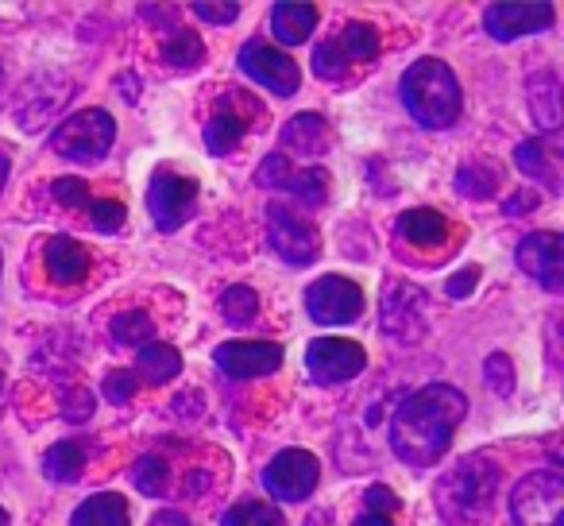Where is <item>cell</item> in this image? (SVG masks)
<instances>
[{"mask_svg":"<svg viewBox=\"0 0 564 526\" xmlns=\"http://www.w3.org/2000/svg\"><path fill=\"white\" fill-rule=\"evenodd\" d=\"M240 71L248 74L256 86L271 89L279 97H294L299 94V82H302V71L286 51H274L259 40H248L240 47Z\"/></svg>","mask_w":564,"mask_h":526,"instance_id":"8fae6325","label":"cell"},{"mask_svg":"<svg viewBox=\"0 0 564 526\" xmlns=\"http://www.w3.org/2000/svg\"><path fill=\"white\" fill-rule=\"evenodd\" d=\"M135 372H140L148 384H166L182 372V353L166 341H148L140 345V356H135Z\"/></svg>","mask_w":564,"mask_h":526,"instance_id":"cb8c5ba5","label":"cell"},{"mask_svg":"<svg viewBox=\"0 0 564 526\" xmlns=\"http://www.w3.org/2000/svg\"><path fill=\"white\" fill-rule=\"evenodd\" d=\"M0 526H9V511L0 507Z\"/></svg>","mask_w":564,"mask_h":526,"instance_id":"f907efd6","label":"cell"},{"mask_svg":"<svg viewBox=\"0 0 564 526\" xmlns=\"http://www.w3.org/2000/svg\"><path fill=\"white\" fill-rule=\"evenodd\" d=\"M151 526H189V518L182 515V511H159V515L151 518Z\"/></svg>","mask_w":564,"mask_h":526,"instance_id":"f6af8a7d","label":"cell"},{"mask_svg":"<svg viewBox=\"0 0 564 526\" xmlns=\"http://www.w3.org/2000/svg\"><path fill=\"white\" fill-rule=\"evenodd\" d=\"M220 314H225L228 325H248V322H256V314H259V294L251 291V287H243V283L228 287V291L220 294Z\"/></svg>","mask_w":564,"mask_h":526,"instance_id":"d6a6232c","label":"cell"},{"mask_svg":"<svg viewBox=\"0 0 564 526\" xmlns=\"http://www.w3.org/2000/svg\"><path fill=\"white\" fill-rule=\"evenodd\" d=\"M163 63L166 66H178V71H194V66L205 63V47L189 28H171L163 40Z\"/></svg>","mask_w":564,"mask_h":526,"instance_id":"83f0119b","label":"cell"},{"mask_svg":"<svg viewBox=\"0 0 564 526\" xmlns=\"http://www.w3.org/2000/svg\"><path fill=\"white\" fill-rule=\"evenodd\" d=\"M317 28L314 4H294V0H279L271 9V35L282 47H302Z\"/></svg>","mask_w":564,"mask_h":526,"instance_id":"ac0fdd59","label":"cell"},{"mask_svg":"<svg viewBox=\"0 0 564 526\" xmlns=\"http://www.w3.org/2000/svg\"><path fill=\"white\" fill-rule=\"evenodd\" d=\"M399 94L410 117L422 128H430V132L456 125V117L464 109L460 82H456L453 66L441 63V58H417V63H410V71L402 74Z\"/></svg>","mask_w":564,"mask_h":526,"instance_id":"3957f363","label":"cell"},{"mask_svg":"<svg viewBox=\"0 0 564 526\" xmlns=\"http://www.w3.org/2000/svg\"><path fill=\"white\" fill-rule=\"evenodd\" d=\"M525 210H530V194H514V197H510L507 213H525Z\"/></svg>","mask_w":564,"mask_h":526,"instance_id":"c3c4849f","label":"cell"},{"mask_svg":"<svg viewBox=\"0 0 564 526\" xmlns=\"http://www.w3.org/2000/svg\"><path fill=\"white\" fill-rule=\"evenodd\" d=\"M556 20L553 4H487L484 9V32L499 43L522 40L533 32H549Z\"/></svg>","mask_w":564,"mask_h":526,"instance_id":"4fadbf2b","label":"cell"},{"mask_svg":"<svg viewBox=\"0 0 564 526\" xmlns=\"http://www.w3.org/2000/svg\"><path fill=\"white\" fill-rule=\"evenodd\" d=\"M256 120L259 117H243V112H232L228 105H220L209 117V125H205V148H209L213 155H225V151H232L236 143L248 136V128L256 125Z\"/></svg>","mask_w":564,"mask_h":526,"instance_id":"7402d4cb","label":"cell"},{"mask_svg":"<svg viewBox=\"0 0 564 526\" xmlns=\"http://www.w3.org/2000/svg\"><path fill=\"white\" fill-rule=\"evenodd\" d=\"M456 190H460L464 197L484 202V197H491L495 190H499V174L487 163H464L460 171H456Z\"/></svg>","mask_w":564,"mask_h":526,"instance_id":"836d02e7","label":"cell"},{"mask_svg":"<svg viewBox=\"0 0 564 526\" xmlns=\"http://www.w3.org/2000/svg\"><path fill=\"white\" fill-rule=\"evenodd\" d=\"M70 526H132L128 500L120 492H97L86 503H78Z\"/></svg>","mask_w":564,"mask_h":526,"instance_id":"44dd1931","label":"cell"},{"mask_svg":"<svg viewBox=\"0 0 564 526\" xmlns=\"http://www.w3.org/2000/svg\"><path fill=\"white\" fill-rule=\"evenodd\" d=\"M514 259H518V268H522L525 276L538 279L545 291H553V294L564 291V248H561V236L556 233L522 236Z\"/></svg>","mask_w":564,"mask_h":526,"instance_id":"9a60e30c","label":"cell"},{"mask_svg":"<svg viewBox=\"0 0 564 526\" xmlns=\"http://www.w3.org/2000/svg\"><path fill=\"white\" fill-rule=\"evenodd\" d=\"M314 71H317V78H325V82H340L348 74V63L337 55L333 40L329 43H317V47H314Z\"/></svg>","mask_w":564,"mask_h":526,"instance_id":"8d00e7d4","label":"cell"},{"mask_svg":"<svg viewBox=\"0 0 564 526\" xmlns=\"http://www.w3.org/2000/svg\"><path fill=\"white\" fill-rule=\"evenodd\" d=\"M484 376H487V384H491L495 395H514V364H510V356L491 353L487 356Z\"/></svg>","mask_w":564,"mask_h":526,"instance_id":"d590c367","label":"cell"},{"mask_svg":"<svg viewBox=\"0 0 564 526\" xmlns=\"http://www.w3.org/2000/svg\"><path fill=\"white\" fill-rule=\"evenodd\" d=\"M352 526H394V523H391V518H387V515H371V511H364V515L356 518Z\"/></svg>","mask_w":564,"mask_h":526,"instance_id":"bcb514c9","label":"cell"},{"mask_svg":"<svg viewBox=\"0 0 564 526\" xmlns=\"http://www.w3.org/2000/svg\"><path fill=\"white\" fill-rule=\"evenodd\" d=\"M43 264L58 287H78L89 276V251L74 236H51L43 248Z\"/></svg>","mask_w":564,"mask_h":526,"instance_id":"e0dca14e","label":"cell"},{"mask_svg":"<svg viewBox=\"0 0 564 526\" xmlns=\"http://www.w3.org/2000/svg\"><path fill=\"white\" fill-rule=\"evenodd\" d=\"M0 395H4V376H0Z\"/></svg>","mask_w":564,"mask_h":526,"instance_id":"f5cc1de1","label":"cell"},{"mask_svg":"<svg viewBox=\"0 0 564 526\" xmlns=\"http://www.w3.org/2000/svg\"><path fill=\"white\" fill-rule=\"evenodd\" d=\"M101 391H105V399H109V402H128L135 395V376L128 368L109 372V376H105V384H101Z\"/></svg>","mask_w":564,"mask_h":526,"instance_id":"ab89813d","label":"cell"},{"mask_svg":"<svg viewBox=\"0 0 564 526\" xmlns=\"http://www.w3.org/2000/svg\"><path fill=\"white\" fill-rule=\"evenodd\" d=\"M499 480L502 469L487 453H471L460 464H453L437 484V507L445 523L484 526L495 507V495H499Z\"/></svg>","mask_w":564,"mask_h":526,"instance_id":"7a4b0ae2","label":"cell"},{"mask_svg":"<svg viewBox=\"0 0 564 526\" xmlns=\"http://www.w3.org/2000/svg\"><path fill=\"white\" fill-rule=\"evenodd\" d=\"M109 333L117 345H148L151 337H155V322H151L143 310H124V314H117L109 322Z\"/></svg>","mask_w":564,"mask_h":526,"instance_id":"4dcf8cb0","label":"cell"},{"mask_svg":"<svg viewBox=\"0 0 564 526\" xmlns=\"http://www.w3.org/2000/svg\"><path fill=\"white\" fill-rule=\"evenodd\" d=\"M394 228H399V236L402 240H410V244H441L445 240V233H448V221L441 217L437 210H406V213H399V221H394Z\"/></svg>","mask_w":564,"mask_h":526,"instance_id":"d4e9b609","label":"cell"},{"mask_svg":"<svg viewBox=\"0 0 564 526\" xmlns=\"http://www.w3.org/2000/svg\"><path fill=\"white\" fill-rule=\"evenodd\" d=\"M51 194H55L63 205H89V190L82 179H58L55 186H51Z\"/></svg>","mask_w":564,"mask_h":526,"instance_id":"7bdbcfd3","label":"cell"},{"mask_svg":"<svg viewBox=\"0 0 564 526\" xmlns=\"http://www.w3.org/2000/svg\"><path fill=\"white\" fill-rule=\"evenodd\" d=\"M282 143H286L291 155L317 159L329 151V125L317 112H299V117L286 120V128H282Z\"/></svg>","mask_w":564,"mask_h":526,"instance_id":"ffe728a7","label":"cell"},{"mask_svg":"<svg viewBox=\"0 0 564 526\" xmlns=\"http://www.w3.org/2000/svg\"><path fill=\"white\" fill-rule=\"evenodd\" d=\"M291 171H294L291 159H286V155L279 151V155H267L263 163H259L256 182H259V186H267V190H279L282 182H286V174H291Z\"/></svg>","mask_w":564,"mask_h":526,"instance_id":"74e56055","label":"cell"},{"mask_svg":"<svg viewBox=\"0 0 564 526\" xmlns=\"http://www.w3.org/2000/svg\"><path fill=\"white\" fill-rule=\"evenodd\" d=\"M333 47H337V55L345 58L348 66L371 63V58L379 55V32L371 24H364V20H348V28L333 40Z\"/></svg>","mask_w":564,"mask_h":526,"instance_id":"484cf974","label":"cell"},{"mask_svg":"<svg viewBox=\"0 0 564 526\" xmlns=\"http://www.w3.org/2000/svg\"><path fill=\"white\" fill-rule=\"evenodd\" d=\"M0 94H4V71H0Z\"/></svg>","mask_w":564,"mask_h":526,"instance_id":"816d5d0a","label":"cell"},{"mask_svg":"<svg viewBox=\"0 0 564 526\" xmlns=\"http://www.w3.org/2000/svg\"><path fill=\"white\" fill-rule=\"evenodd\" d=\"M51 78H55V74L32 78L24 94H20V128H28V132H40V128L47 125V120L74 97V82H66V78L55 86V94H47Z\"/></svg>","mask_w":564,"mask_h":526,"instance_id":"2e32d148","label":"cell"},{"mask_svg":"<svg viewBox=\"0 0 564 526\" xmlns=\"http://www.w3.org/2000/svg\"><path fill=\"white\" fill-rule=\"evenodd\" d=\"M379 318H383V333L402 345L425 337V291L410 283H387L383 307H379Z\"/></svg>","mask_w":564,"mask_h":526,"instance_id":"7c38bea8","label":"cell"},{"mask_svg":"<svg viewBox=\"0 0 564 526\" xmlns=\"http://www.w3.org/2000/svg\"><path fill=\"white\" fill-rule=\"evenodd\" d=\"M306 314L317 325H348L364 314V291L345 276H322L306 287Z\"/></svg>","mask_w":564,"mask_h":526,"instance_id":"30bf717a","label":"cell"},{"mask_svg":"<svg viewBox=\"0 0 564 526\" xmlns=\"http://www.w3.org/2000/svg\"><path fill=\"white\" fill-rule=\"evenodd\" d=\"M306 526H337V523H333V511H314L306 518Z\"/></svg>","mask_w":564,"mask_h":526,"instance_id":"7dc6e473","label":"cell"},{"mask_svg":"<svg viewBox=\"0 0 564 526\" xmlns=\"http://www.w3.org/2000/svg\"><path fill=\"white\" fill-rule=\"evenodd\" d=\"M468 415V399L453 384H425L391 418V449L410 469H430L453 446L456 426Z\"/></svg>","mask_w":564,"mask_h":526,"instance_id":"6da1fadb","label":"cell"},{"mask_svg":"<svg viewBox=\"0 0 564 526\" xmlns=\"http://www.w3.org/2000/svg\"><path fill=\"white\" fill-rule=\"evenodd\" d=\"M89 221H94V228H101V233H120L128 221V210L117 197H97V202H89Z\"/></svg>","mask_w":564,"mask_h":526,"instance_id":"e575fe53","label":"cell"},{"mask_svg":"<svg viewBox=\"0 0 564 526\" xmlns=\"http://www.w3.org/2000/svg\"><path fill=\"white\" fill-rule=\"evenodd\" d=\"M525 101H530V120L541 132H556L561 128V82L553 71H538L525 86Z\"/></svg>","mask_w":564,"mask_h":526,"instance_id":"d6986e66","label":"cell"},{"mask_svg":"<svg viewBox=\"0 0 564 526\" xmlns=\"http://www.w3.org/2000/svg\"><path fill=\"white\" fill-rule=\"evenodd\" d=\"M514 163H518V171H522V174H530V179L545 182L549 194H561V179H556V163H553V159H549V151H545V143H541V140H525V143H518V148H514Z\"/></svg>","mask_w":564,"mask_h":526,"instance_id":"4316f807","label":"cell"},{"mask_svg":"<svg viewBox=\"0 0 564 526\" xmlns=\"http://www.w3.org/2000/svg\"><path fill=\"white\" fill-rule=\"evenodd\" d=\"M194 17L197 20H209V24H232L236 17H240V4H209V0H197L194 4Z\"/></svg>","mask_w":564,"mask_h":526,"instance_id":"b9f144b4","label":"cell"},{"mask_svg":"<svg viewBox=\"0 0 564 526\" xmlns=\"http://www.w3.org/2000/svg\"><path fill=\"white\" fill-rule=\"evenodd\" d=\"M194 202H197V182L186 174L174 171H159L148 186V210L155 228L163 233H178L189 217H194Z\"/></svg>","mask_w":564,"mask_h":526,"instance_id":"9c48e42d","label":"cell"},{"mask_svg":"<svg viewBox=\"0 0 564 526\" xmlns=\"http://www.w3.org/2000/svg\"><path fill=\"white\" fill-rule=\"evenodd\" d=\"M279 190H286V194H294L299 202H306V205H322V202H325V194H329V171H322V167L291 171V174H286V182H282Z\"/></svg>","mask_w":564,"mask_h":526,"instance_id":"f1b7e54d","label":"cell"},{"mask_svg":"<svg viewBox=\"0 0 564 526\" xmlns=\"http://www.w3.org/2000/svg\"><path fill=\"white\" fill-rule=\"evenodd\" d=\"M476 283H479V268H464V271H456V276H448L445 294L448 299H468V294L476 291Z\"/></svg>","mask_w":564,"mask_h":526,"instance_id":"ee69618b","label":"cell"},{"mask_svg":"<svg viewBox=\"0 0 564 526\" xmlns=\"http://www.w3.org/2000/svg\"><path fill=\"white\" fill-rule=\"evenodd\" d=\"M267 240H271V248L279 251L286 264H294V268H306V264H314L317 251H322L317 228L310 225L299 210H291V205H279V202L267 210Z\"/></svg>","mask_w":564,"mask_h":526,"instance_id":"52a82bcc","label":"cell"},{"mask_svg":"<svg viewBox=\"0 0 564 526\" xmlns=\"http://www.w3.org/2000/svg\"><path fill=\"white\" fill-rule=\"evenodd\" d=\"M213 361L232 379H259L279 372L282 345H274V341H225V345H217Z\"/></svg>","mask_w":564,"mask_h":526,"instance_id":"5bb4252c","label":"cell"},{"mask_svg":"<svg viewBox=\"0 0 564 526\" xmlns=\"http://www.w3.org/2000/svg\"><path fill=\"white\" fill-rule=\"evenodd\" d=\"M112 140H117V120L105 109L70 112V117L51 132L55 155L70 159V163H101V159L109 155Z\"/></svg>","mask_w":564,"mask_h":526,"instance_id":"277c9868","label":"cell"},{"mask_svg":"<svg viewBox=\"0 0 564 526\" xmlns=\"http://www.w3.org/2000/svg\"><path fill=\"white\" fill-rule=\"evenodd\" d=\"M317 476H322V464L310 449H282L263 469V487L279 503H302L314 495Z\"/></svg>","mask_w":564,"mask_h":526,"instance_id":"8992f818","label":"cell"},{"mask_svg":"<svg viewBox=\"0 0 564 526\" xmlns=\"http://www.w3.org/2000/svg\"><path fill=\"white\" fill-rule=\"evenodd\" d=\"M364 503H368V511H371V515H387V518H391V515H399V507H402V503H399V495H394L387 484H371L368 492H364Z\"/></svg>","mask_w":564,"mask_h":526,"instance_id":"f35d334b","label":"cell"},{"mask_svg":"<svg viewBox=\"0 0 564 526\" xmlns=\"http://www.w3.org/2000/svg\"><path fill=\"white\" fill-rule=\"evenodd\" d=\"M4 182H9V155L0 151V190H4Z\"/></svg>","mask_w":564,"mask_h":526,"instance_id":"681fc988","label":"cell"},{"mask_svg":"<svg viewBox=\"0 0 564 526\" xmlns=\"http://www.w3.org/2000/svg\"><path fill=\"white\" fill-rule=\"evenodd\" d=\"M306 368L317 384L337 387L356 379L368 368V353H364L360 341H345V337H317L306 348Z\"/></svg>","mask_w":564,"mask_h":526,"instance_id":"ba28073f","label":"cell"},{"mask_svg":"<svg viewBox=\"0 0 564 526\" xmlns=\"http://www.w3.org/2000/svg\"><path fill=\"white\" fill-rule=\"evenodd\" d=\"M86 446L82 441H55V446L43 453V476L51 484H74V480L86 472Z\"/></svg>","mask_w":564,"mask_h":526,"instance_id":"603a6c76","label":"cell"},{"mask_svg":"<svg viewBox=\"0 0 564 526\" xmlns=\"http://www.w3.org/2000/svg\"><path fill=\"white\" fill-rule=\"evenodd\" d=\"M510 523L514 526H564V476L538 469L522 476L510 492Z\"/></svg>","mask_w":564,"mask_h":526,"instance_id":"5b68a950","label":"cell"},{"mask_svg":"<svg viewBox=\"0 0 564 526\" xmlns=\"http://www.w3.org/2000/svg\"><path fill=\"white\" fill-rule=\"evenodd\" d=\"M166 480H171V469H166V461L159 453H143L140 461L132 464V484L140 487L143 495H151V500H159V495L166 492Z\"/></svg>","mask_w":564,"mask_h":526,"instance_id":"1f68e13d","label":"cell"},{"mask_svg":"<svg viewBox=\"0 0 564 526\" xmlns=\"http://www.w3.org/2000/svg\"><path fill=\"white\" fill-rule=\"evenodd\" d=\"M220 526H286V518L263 500H240L220 515Z\"/></svg>","mask_w":564,"mask_h":526,"instance_id":"f546056e","label":"cell"},{"mask_svg":"<svg viewBox=\"0 0 564 526\" xmlns=\"http://www.w3.org/2000/svg\"><path fill=\"white\" fill-rule=\"evenodd\" d=\"M63 415L70 418V422H86V418L94 415V395H89L86 387H74V391H66Z\"/></svg>","mask_w":564,"mask_h":526,"instance_id":"60d3db41","label":"cell"}]
</instances>
